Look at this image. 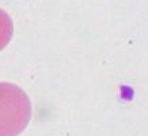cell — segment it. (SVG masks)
I'll use <instances>...</instances> for the list:
<instances>
[{
	"mask_svg": "<svg viewBox=\"0 0 148 136\" xmlns=\"http://www.w3.org/2000/svg\"><path fill=\"white\" fill-rule=\"evenodd\" d=\"M32 117V104L19 86L0 82V136H18Z\"/></svg>",
	"mask_w": 148,
	"mask_h": 136,
	"instance_id": "1",
	"label": "cell"
},
{
	"mask_svg": "<svg viewBox=\"0 0 148 136\" xmlns=\"http://www.w3.org/2000/svg\"><path fill=\"white\" fill-rule=\"evenodd\" d=\"M12 21L4 10L0 8V50L10 42L12 37Z\"/></svg>",
	"mask_w": 148,
	"mask_h": 136,
	"instance_id": "2",
	"label": "cell"
}]
</instances>
